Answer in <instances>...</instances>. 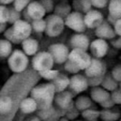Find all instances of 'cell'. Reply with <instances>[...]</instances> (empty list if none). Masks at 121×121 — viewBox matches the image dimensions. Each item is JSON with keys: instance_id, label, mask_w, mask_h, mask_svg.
<instances>
[{"instance_id": "obj_16", "label": "cell", "mask_w": 121, "mask_h": 121, "mask_svg": "<svg viewBox=\"0 0 121 121\" xmlns=\"http://www.w3.org/2000/svg\"><path fill=\"white\" fill-rule=\"evenodd\" d=\"M26 12L28 13V15L32 21L43 19V17L45 16V13H46L45 9L43 8V6L42 5V3L40 1L30 2L26 8Z\"/></svg>"}, {"instance_id": "obj_31", "label": "cell", "mask_w": 121, "mask_h": 121, "mask_svg": "<svg viewBox=\"0 0 121 121\" xmlns=\"http://www.w3.org/2000/svg\"><path fill=\"white\" fill-rule=\"evenodd\" d=\"M39 75H40L43 78H44L45 80H48V81L52 82V81H54V80L57 78V77L60 75V72H59L58 70H53V69H51V70L40 72Z\"/></svg>"}, {"instance_id": "obj_9", "label": "cell", "mask_w": 121, "mask_h": 121, "mask_svg": "<svg viewBox=\"0 0 121 121\" xmlns=\"http://www.w3.org/2000/svg\"><path fill=\"white\" fill-rule=\"evenodd\" d=\"M106 74H107V66L105 62L99 59H95V58H92L91 63L84 71V75L87 78L104 77Z\"/></svg>"}, {"instance_id": "obj_6", "label": "cell", "mask_w": 121, "mask_h": 121, "mask_svg": "<svg viewBox=\"0 0 121 121\" xmlns=\"http://www.w3.org/2000/svg\"><path fill=\"white\" fill-rule=\"evenodd\" d=\"M84 14L77 11H72L66 19H64L65 26L72 29L76 33H84L87 29L84 21Z\"/></svg>"}, {"instance_id": "obj_30", "label": "cell", "mask_w": 121, "mask_h": 121, "mask_svg": "<svg viewBox=\"0 0 121 121\" xmlns=\"http://www.w3.org/2000/svg\"><path fill=\"white\" fill-rule=\"evenodd\" d=\"M30 24H31V26H32V30L34 32H36V33L45 32V28H46V21H45V19L35 20V21H32Z\"/></svg>"}, {"instance_id": "obj_18", "label": "cell", "mask_w": 121, "mask_h": 121, "mask_svg": "<svg viewBox=\"0 0 121 121\" xmlns=\"http://www.w3.org/2000/svg\"><path fill=\"white\" fill-rule=\"evenodd\" d=\"M22 50L27 56H35L39 50V42L34 38H28L22 42L21 43Z\"/></svg>"}, {"instance_id": "obj_37", "label": "cell", "mask_w": 121, "mask_h": 121, "mask_svg": "<svg viewBox=\"0 0 121 121\" xmlns=\"http://www.w3.org/2000/svg\"><path fill=\"white\" fill-rule=\"evenodd\" d=\"M64 70L67 72V73H70V74H72V75H77V74H78V72L80 71V69L76 65V64H74L71 60H67L64 64Z\"/></svg>"}, {"instance_id": "obj_12", "label": "cell", "mask_w": 121, "mask_h": 121, "mask_svg": "<svg viewBox=\"0 0 121 121\" xmlns=\"http://www.w3.org/2000/svg\"><path fill=\"white\" fill-rule=\"evenodd\" d=\"M89 50L92 55V58L101 60L103 57L107 55L109 51V43L105 40L95 39L93 42H91Z\"/></svg>"}, {"instance_id": "obj_47", "label": "cell", "mask_w": 121, "mask_h": 121, "mask_svg": "<svg viewBox=\"0 0 121 121\" xmlns=\"http://www.w3.org/2000/svg\"><path fill=\"white\" fill-rule=\"evenodd\" d=\"M114 30H115V33L117 36H121V19L117 20L115 26H114Z\"/></svg>"}, {"instance_id": "obj_32", "label": "cell", "mask_w": 121, "mask_h": 121, "mask_svg": "<svg viewBox=\"0 0 121 121\" xmlns=\"http://www.w3.org/2000/svg\"><path fill=\"white\" fill-rule=\"evenodd\" d=\"M20 20H22V12L17 11L13 7H9V19L8 24H10L12 26Z\"/></svg>"}, {"instance_id": "obj_36", "label": "cell", "mask_w": 121, "mask_h": 121, "mask_svg": "<svg viewBox=\"0 0 121 121\" xmlns=\"http://www.w3.org/2000/svg\"><path fill=\"white\" fill-rule=\"evenodd\" d=\"M79 111L76 108V106H75V104H74V106L73 107H71L68 111H66L65 112V114H64V117H66L68 120H70V121H74V120H76V118L79 115Z\"/></svg>"}, {"instance_id": "obj_35", "label": "cell", "mask_w": 121, "mask_h": 121, "mask_svg": "<svg viewBox=\"0 0 121 121\" xmlns=\"http://www.w3.org/2000/svg\"><path fill=\"white\" fill-rule=\"evenodd\" d=\"M29 1L27 0H15L12 4V7L19 12H23L25 9H26L27 6L29 5Z\"/></svg>"}, {"instance_id": "obj_45", "label": "cell", "mask_w": 121, "mask_h": 121, "mask_svg": "<svg viewBox=\"0 0 121 121\" xmlns=\"http://www.w3.org/2000/svg\"><path fill=\"white\" fill-rule=\"evenodd\" d=\"M114 102H113V100L110 97L109 99H107L106 101H104L103 103H101L100 104V106L103 108V109H112L113 107H114Z\"/></svg>"}, {"instance_id": "obj_39", "label": "cell", "mask_w": 121, "mask_h": 121, "mask_svg": "<svg viewBox=\"0 0 121 121\" xmlns=\"http://www.w3.org/2000/svg\"><path fill=\"white\" fill-rule=\"evenodd\" d=\"M109 2L110 1H107V0H91L92 6L94 8H95V9H98V10L102 9H105L106 7L108 8Z\"/></svg>"}, {"instance_id": "obj_46", "label": "cell", "mask_w": 121, "mask_h": 121, "mask_svg": "<svg viewBox=\"0 0 121 121\" xmlns=\"http://www.w3.org/2000/svg\"><path fill=\"white\" fill-rule=\"evenodd\" d=\"M72 9H74L73 11H77V12H81V6H80V0H75L72 2Z\"/></svg>"}, {"instance_id": "obj_19", "label": "cell", "mask_w": 121, "mask_h": 121, "mask_svg": "<svg viewBox=\"0 0 121 121\" xmlns=\"http://www.w3.org/2000/svg\"><path fill=\"white\" fill-rule=\"evenodd\" d=\"M56 93H61L67 90V88H69V84H70V78L62 73H60V75L57 77V78L52 81Z\"/></svg>"}, {"instance_id": "obj_52", "label": "cell", "mask_w": 121, "mask_h": 121, "mask_svg": "<svg viewBox=\"0 0 121 121\" xmlns=\"http://www.w3.org/2000/svg\"><path fill=\"white\" fill-rule=\"evenodd\" d=\"M59 121H70V120H68L66 117H64V116H63V117H61V118H60Z\"/></svg>"}, {"instance_id": "obj_14", "label": "cell", "mask_w": 121, "mask_h": 121, "mask_svg": "<svg viewBox=\"0 0 121 121\" xmlns=\"http://www.w3.org/2000/svg\"><path fill=\"white\" fill-rule=\"evenodd\" d=\"M70 46L72 49H81L84 51L89 50L90 48V39L84 33H75L70 38Z\"/></svg>"}, {"instance_id": "obj_42", "label": "cell", "mask_w": 121, "mask_h": 121, "mask_svg": "<svg viewBox=\"0 0 121 121\" xmlns=\"http://www.w3.org/2000/svg\"><path fill=\"white\" fill-rule=\"evenodd\" d=\"M42 3V5L43 6V8L45 9V11L46 13H51L52 11L54 12V9H55V4L52 0H43V1H40Z\"/></svg>"}, {"instance_id": "obj_50", "label": "cell", "mask_w": 121, "mask_h": 121, "mask_svg": "<svg viewBox=\"0 0 121 121\" xmlns=\"http://www.w3.org/2000/svg\"><path fill=\"white\" fill-rule=\"evenodd\" d=\"M9 27H8V24L6 23V24H0V32L1 33H5V31L8 29Z\"/></svg>"}, {"instance_id": "obj_3", "label": "cell", "mask_w": 121, "mask_h": 121, "mask_svg": "<svg viewBox=\"0 0 121 121\" xmlns=\"http://www.w3.org/2000/svg\"><path fill=\"white\" fill-rule=\"evenodd\" d=\"M31 63L33 69L40 73L51 70L53 68V65L55 64V61L48 51H40L32 58Z\"/></svg>"}, {"instance_id": "obj_10", "label": "cell", "mask_w": 121, "mask_h": 121, "mask_svg": "<svg viewBox=\"0 0 121 121\" xmlns=\"http://www.w3.org/2000/svg\"><path fill=\"white\" fill-rule=\"evenodd\" d=\"M11 28H12V31H13L15 37L21 42L30 38V35L33 31L31 24L23 19L16 22L14 25H12Z\"/></svg>"}, {"instance_id": "obj_54", "label": "cell", "mask_w": 121, "mask_h": 121, "mask_svg": "<svg viewBox=\"0 0 121 121\" xmlns=\"http://www.w3.org/2000/svg\"><path fill=\"white\" fill-rule=\"evenodd\" d=\"M74 121H83V120H74Z\"/></svg>"}, {"instance_id": "obj_4", "label": "cell", "mask_w": 121, "mask_h": 121, "mask_svg": "<svg viewBox=\"0 0 121 121\" xmlns=\"http://www.w3.org/2000/svg\"><path fill=\"white\" fill-rule=\"evenodd\" d=\"M46 28L45 34L48 37H58L60 35L64 29L65 23L64 20L55 14H49L45 17Z\"/></svg>"}, {"instance_id": "obj_22", "label": "cell", "mask_w": 121, "mask_h": 121, "mask_svg": "<svg viewBox=\"0 0 121 121\" xmlns=\"http://www.w3.org/2000/svg\"><path fill=\"white\" fill-rule=\"evenodd\" d=\"M101 87L106 91H108L109 93H112L119 88V82L112 78L111 73H107L103 78Z\"/></svg>"}, {"instance_id": "obj_5", "label": "cell", "mask_w": 121, "mask_h": 121, "mask_svg": "<svg viewBox=\"0 0 121 121\" xmlns=\"http://www.w3.org/2000/svg\"><path fill=\"white\" fill-rule=\"evenodd\" d=\"M47 51L51 54L55 63L57 64H64L69 60V55L71 52L69 47L61 43H52L49 45Z\"/></svg>"}, {"instance_id": "obj_21", "label": "cell", "mask_w": 121, "mask_h": 121, "mask_svg": "<svg viewBox=\"0 0 121 121\" xmlns=\"http://www.w3.org/2000/svg\"><path fill=\"white\" fill-rule=\"evenodd\" d=\"M75 106L80 112H82L86 110L93 109L94 101L92 100L91 97H89L87 95H79L75 100Z\"/></svg>"}, {"instance_id": "obj_53", "label": "cell", "mask_w": 121, "mask_h": 121, "mask_svg": "<svg viewBox=\"0 0 121 121\" xmlns=\"http://www.w3.org/2000/svg\"><path fill=\"white\" fill-rule=\"evenodd\" d=\"M119 90L121 91V82H119Z\"/></svg>"}, {"instance_id": "obj_15", "label": "cell", "mask_w": 121, "mask_h": 121, "mask_svg": "<svg viewBox=\"0 0 121 121\" xmlns=\"http://www.w3.org/2000/svg\"><path fill=\"white\" fill-rule=\"evenodd\" d=\"M95 35L96 36L97 39H101V40H112L115 37H117L115 30L113 28V26H112L106 20L97 27L95 29Z\"/></svg>"}, {"instance_id": "obj_29", "label": "cell", "mask_w": 121, "mask_h": 121, "mask_svg": "<svg viewBox=\"0 0 121 121\" xmlns=\"http://www.w3.org/2000/svg\"><path fill=\"white\" fill-rule=\"evenodd\" d=\"M81 113V116L82 118L85 120V121H91V120H97L98 117H100V111H97L95 109H89V110H86Z\"/></svg>"}, {"instance_id": "obj_49", "label": "cell", "mask_w": 121, "mask_h": 121, "mask_svg": "<svg viewBox=\"0 0 121 121\" xmlns=\"http://www.w3.org/2000/svg\"><path fill=\"white\" fill-rule=\"evenodd\" d=\"M13 2H14V1H12V0H1V1H0V5L9 7V5H12Z\"/></svg>"}, {"instance_id": "obj_23", "label": "cell", "mask_w": 121, "mask_h": 121, "mask_svg": "<svg viewBox=\"0 0 121 121\" xmlns=\"http://www.w3.org/2000/svg\"><path fill=\"white\" fill-rule=\"evenodd\" d=\"M72 12V5L66 3V2H61L56 5L55 9L53 14L62 18L63 20L68 17V15Z\"/></svg>"}, {"instance_id": "obj_11", "label": "cell", "mask_w": 121, "mask_h": 121, "mask_svg": "<svg viewBox=\"0 0 121 121\" xmlns=\"http://www.w3.org/2000/svg\"><path fill=\"white\" fill-rule=\"evenodd\" d=\"M73 98H74V95L69 90H66L61 93H58L56 94L54 99L55 107L59 110L66 112L71 107L74 106L75 101H73Z\"/></svg>"}, {"instance_id": "obj_56", "label": "cell", "mask_w": 121, "mask_h": 121, "mask_svg": "<svg viewBox=\"0 0 121 121\" xmlns=\"http://www.w3.org/2000/svg\"><path fill=\"white\" fill-rule=\"evenodd\" d=\"M119 121H121V118H120V120H119Z\"/></svg>"}, {"instance_id": "obj_8", "label": "cell", "mask_w": 121, "mask_h": 121, "mask_svg": "<svg viewBox=\"0 0 121 121\" xmlns=\"http://www.w3.org/2000/svg\"><path fill=\"white\" fill-rule=\"evenodd\" d=\"M89 87L88 78L81 74L73 75L70 78V84H69V91L74 95H78L84 91H86Z\"/></svg>"}, {"instance_id": "obj_41", "label": "cell", "mask_w": 121, "mask_h": 121, "mask_svg": "<svg viewBox=\"0 0 121 121\" xmlns=\"http://www.w3.org/2000/svg\"><path fill=\"white\" fill-rule=\"evenodd\" d=\"M111 75L115 80H117L118 82H121V64H116L112 69Z\"/></svg>"}, {"instance_id": "obj_51", "label": "cell", "mask_w": 121, "mask_h": 121, "mask_svg": "<svg viewBox=\"0 0 121 121\" xmlns=\"http://www.w3.org/2000/svg\"><path fill=\"white\" fill-rule=\"evenodd\" d=\"M25 121H42L37 115H33V116H30L28 118H26Z\"/></svg>"}, {"instance_id": "obj_7", "label": "cell", "mask_w": 121, "mask_h": 121, "mask_svg": "<svg viewBox=\"0 0 121 121\" xmlns=\"http://www.w3.org/2000/svg\"><path fill=\"white\" fill-rule=\"evenodd\" d=\"M69 60L76 64L80 70L85 71L92 60V57L87 51L81 49H72L69 55Z\"/></svg>"}, {"instance_id": "obj_25", "label": "cell", "mask_w": 121, "mask_h": 121, "mask_svg": "<svg viewBox=\"0 0 121 121\" xmlns=\"http://www.w3.org/2000/svg\"><path fill=\"white\" fill-rule=\"evenodd\" d=\"M108 12L113 18L121 19V0H112L108 5Z\"/></svg>"}, {"instance_id": "obj_55", "label": "cell", "mask_w": 121, "mask_h": 121, "mask_svg": "<svg viewBox=\"0 0 121 121\" xmlns=\"http://www.w3.org/2000/svg\"><path fill=\"white\" fill-rule=\"evenodd\" d=\"M85 121V120H84ZM91 121H97V120H91Z\"/></svg>"}, {"instance_id": "obj_43", "label": "cell", "mask_w": 121, "mask_h": 121, "mask_svg": "<svg viewBox=\"0 0 121 121\" xmlns=\"http://www.w3.org/2000/svg\"><path fill=\"white\" fill-rule=\"evenodd\" d=\"M111 98L113 100L115 105H121V91L119 88L116 91L111 93Z\"/></svg>"}, {"instance_id": "obj_20", "label": "cell", "mask_w": 121, "mask_h": 121, "mask_svg": "<svg viewBox=\"0 0 121 121\" xmlns=\"http://www.w3.org/2000/svg\"><path fill=\"white\" fill-rule=\"evenodd\" d=\"M19 108H20V111L26 114H29V113H32L38 111L37 102L31 96L26 97L25 99H23L19 105Z\"/></svg>"}, {"instance_id": "obj_28", "label": "cell", "mask_w": 121, "mask_h": 121, "mask_svg": "<svg viewBox=\"0 0 121 121\" xmlns=\"http://www.w3.org/2000/svg\"><path fill=\"white\" fill-rule=\"evenodd\" d=\"M12 108V100L8 95H3L0 98V113L6 114L10 112Z\"/></svg>"}, {"instance_id": "obj_17", "label": "cell", "mask_w": 121, "mask_h": 121, "mask_svg": "<svg viewBox=\"0 0 121 121\" xmlns=\"http://www.w3.org/2000/svg\"><path fill=\"white\" fill-rule=\"evenodd\" d=\"M90 97L92 100L95 103H98L99 105L109 99L111 97V93L103 89L101 86L100 87H95V88H91L90 91Z\"/></svg>"}, {"instance_id": "obj_38", "label": "cell", "mask_w": 121, "mask_h": 121, "mask_svg": "<svg viewBox=\"0 0 121 121\" xmlns=\"http://www.w3.org/2000/svg\"><path fill=\"white\" fill-rule=\"evenodd\" d=\"M104 77H95V78H88V82H89V87L95 88V87H100L103 81Z\"/></svg>"}, {"instance_id": "obj_40", "label": "cell", "mask_w": 121, "mask_h": 121, "mask_svg": "<svg viewBox=\"0 0 121 121\" xmlns=\"http://www.w3.org/2000/svg\"><path fill=\"white\" fill-rule=\"evenodd\" d=\"M80 6H81V12L84 15L93 9L91 0H80Z\"/></svg>"}, {"instance_id": "obj_48", "label": "cell", "mask_w": 121, "mask_h": 121, "mask_svg": "<svg viewBox=\"0 0 121 121\" xmlns=\"http://www.w3.org/2000/svg\"><path fill=\"white\" fill-rule=\"evenodd\" d=\"M106 21H107L112 26L114 27V26H115V24H116V22H117V19H115V18H113L112 15L108 14V15H107V18H106Z\"/></svg>"}, {"instance_id": "obj_27", "label": "cell", "mask_w": 121, "mask_h": 121, "mask_svg": "<svg viewBox=\"0 0 121 121\" xmlns=\"http://www.w3.org/2000/svg\"><path fill=\"white\" fill-rule=\"evenodd\" d=\"M57 108L55 106H51L47 109H43V110H38L36 115L42 120V121H46L48 119H50L56 112Z\"/></svg>"}, {"instance_id": "obj_24", "label": "cell", "mask_w": 121, "mask_h": 121, "mask_svg": "<svg viewBox=\"0 0 121 121\" xmlns=\"http://www.w3.org/2000/svg\"><path fill=\"white\" fill-rule=\"evenodd\" d=\"M100 118L103 121H119L120 112L114 109H103L100 111Z\"/></svg>"}, {"instance_id": "obj_33", "label": "cell", "mask_w": 121, "mask_h": 121, "mask_svg": "<svg viewBox=\"0 0 121 121\" xmlns=\"http://www.w3.org/2000/svg\"><path fill=\"white\" fill-rule=\"evenodd\" d=\"M3 35H4V39H6L7 41L10 42L11 43H15V44H21V43H22V42L19 41V40L15 37V35H14V33H13V31H12L11 26H9V27L5 31V33H4Z\"/></svg>"}, {"instance_id": "obj_26", "label": "cell", "mask_w": 121, "mask_h": 121, "mask_svg": "<svg viewBox=\"0 0 121 121\" xmlns=\"http://www.w3.org/2000/svg\"><path fill=\"white\" fill-rule=\"evenodd\" d=\"M12 43L6 39H2L0 41V57L1 59L9 58V56L12 54Z\"/></svg>"}, {"instance_id": "obj_13", "label": "cell", "mask_w": 121, "mask_h": 121, "mask_svg": "<svg viewBox=\"0 0 121 121\" xmlns=\"http://www.w3.org/2000/svg\"><path fill=\"white\" fill-rule=\"evenodd\" d=\"M106 19L104 18L103 13L95 9H93L91 11L85 14L84 16V21L87 28L90 29H95L97 28Z\"/></svg>"}, {"instance_id": "obj_34", "label": "cell", "mask_w": 121, "mask_h": 121, "mask_svg": "<svg viewBox=\"0 0 121 121\" xmlns=\"http://www.w3.org/2000/svg\"><path fill=\"white\" fill-rule=\"evenodd\" d=\"M9 19V7L0 5V24H8Z\"/></svg>"}, {"instance_id": "obj_2", "label": "cell", "mask_w": 121, "mask_h": 121, "mask_svg": "<svg viewBox=\"0 0 121 121\" xmlns=\"http://www.w3.org/2000/svg\"><path fill=\"white\" fill-rule=\"evenodd\" d=\"M29 60L28 56L20 49L13 50L12 54L8 59V64L9 69L13 73H22L24 72L28 65Z\"/></svg>"}, {"instance_id": "obj_44", "label": "cell", "mask_w": 121, "mask_h": 121, "mask_svg": "<svg viewBox=\"0 0 121 121\" xmlns=\"http://www.w3.org/2000/svg\"><path fill=\"white\" fill-rule=\"evenodd\" d=\"M110 43L112 47L116 49H121V36H117L114 39L110 41Z\"/></svg>"}, {"instance_id": "obj_1", "label": "cell", "mask_w": 121, "mask_h": 121, "mask_svg": "<svg viewBox=\"0 0 121 121\" xmlns=\"http://www.w3.org/2000/svg\"><path fill=\"white\" fill-rule=\"evenodd\" d=\"M56 94L57 93L52 82L41 83L30 91V96L37 102L38 110H43L53 106Z\"/></svg>"}]
</instances>
